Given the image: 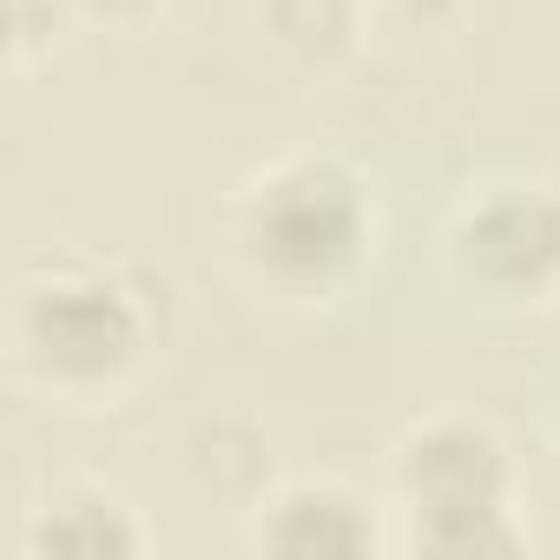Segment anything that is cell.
<instances>
[{
    "instance_id": "6da1fadb",
    "label": "cell",
    "mask_w": 560,
    "mask_h": 560,
    "mask_svg": "<svg viewBox=\"0 0 560 560\" xmlns=\"http://www.w3.org/2000/svg\"><path fill=\"white\" fill-rule=\"evenodd\" d=\"M370 205L337 159L270 165L237 205V257L284 298H330L363 264Z\"/></svg>"
},
{
    "instance_id": "7a4b0ae2",
    "label": "cell",
    "mask_w": 560,
    "mask_h": 560,
    "mask_svg": "<svg viewBox=\"0 0 560 560\" xmlns=\"http://www.w3.org/2000/svg\"><path fill=\"white\" fill-rule=\"evenodd\" d=\"M396 494L429 553H514L508 448L481 422H429L396 448Z\"/></svg>"
},
{
    "instance_id": "3957f363",
    "label": "cell",
    "mask_w": 560,
    "mask_h": 560,
    "mask_svg": "<svg viewBox=\"0 0 560 560\" xmlns=\"http://www.w3.org/2000/svg\"><path fill=\"white\" fill-rule=\"evenodd\" d=\"M21 370L47 389H106L145 357V311L106 277H47L14 311Z\"/></svg>"
},
{
    "instance_id": "277c9868",
    "label": "cell",
    "mask_w": 560,
    "mask_h": 560,
    "mask_svg": "<svg viewBox=\"0 0 560 560\" xmlns=\"http://www.w3.org/2000/svg\"><path fill=\"white\" fill-rule=\"evenodd\" d=\"M455 284L494 304H534L560 284V198L494 191L448 237Z\"/></svg>"
},
{
    "instance_id": "5b68a950",
    "label": "cell",
    "mask_w": 560,
    "mask_h": 560,
    "mask_svg": "<svg viewBox=\"0 0 560 560\" xmlns=\"http://www.w3.org/2000/svg\"><path fill=\"white\" fill-rule=\"evenodd\" d=\"M257 540L270 553H317V560H350V553H370L376 547V521L357 494L330 488V481H298L284 488L264 521H257Z\"/></svg>"
},
{
    "instance_id": "8992f818",
    "label": "cell",
    "mask_w": 560,
    "mask_h": 560,
    "mask_svg": "<svg viewBox=\"0 0 560 560\" xmlns=\"http://www.w3.org/2000/svg\"><path fill=\"white\" fill-rule=\"evenodd\" d=\"M27 547L34 553H73V560H119V553H139V527L106 488H60L40 508Z\"/></svg>"
},
{
    "instance_id": "52a82bcc",
    "label": "cell",
    "mask_w": 560,
    "mask_h": 560,
    "mask_svg": "<svg viewBox=\"0 0 560 560\" xmlns=\"http://www.w3.org/2000/svg\"><path fill=\"white\" fill-rule=\"evenodd\" d=\"M270 40L304 67H330L357 34V0H264Z\"/></svg>"
},
{
    "instance_id": "ba28073f",
    "label": "cell",
    "mask_w": 560,
    "mask_h": 560,
    "mask_svg": "<svg viewBox=\"0 0 560 560\" xmlns=\"http://www.w3.org/2000/svg\"><path fill=\"white\" fill-rule=\"evenodd\" d=\"M80 14H93V21H106V27H139L159 0H73Z\"/></svg>"
},
{
    "instance_id": "9c48e42d",
    "label": "cell",
    "mask_w": 560,
    "mask_h": 560,
    "mask_svg": "<svg viewBox=\"0 0 560 560\" xmlns=\"http://www.w3.org/2000/svg\"><path fill=\"white\" fill-rule=\"evenodd\" d=\"M383 8H402V14H435L442 0H383Z\"/></svg>"
},
{
    "instance_id": "30bf717a",
    "label": "cell",
    "mask_w": 560,
    "mask_h": 560,
    "mask_svg": "<svg viewBox=\"0 0 560 560\" xmlns=\"http://www.w3.org/2000/svg\"><path fill=\"white\" fill-rule=\"evenodd\" d=\"M547 416H553V429H560V376H553V389H547Z\"/></svg>"
}]
</instances>
